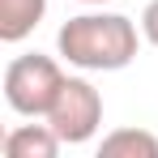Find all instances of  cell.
Listing matches in <instances>:
<instances>
[{
    "instance_id": "obj_1",
    "label": "cell",
    "mask_w": 158,
    "mask_h": 158,
    "mask_svg": "<svg viewBox=\"0 0 158 158\" xmlns=\"http://www.w3.org/2000/svg\"><path fill=\"white\" fill-rule=\"evenodd\" d=\"M141 30L124 13H77L56 34V52L81 73H120L137 60Z\"/></svg>"
},
{
    "instance_id": "obj_2",
    "label": "cell",
    "mask_w": 158,
    "mask_h": 158,
    "mask_svg": "<svg viewBox=\"0 0 158 158\" xmlns=\"http://www.w3.org/2000/svg\"><path fill=\"white\" fill-rule=\"evenodd\" d=\"M64 77L69 73L60 69L56 56H43V52L13 56L4 69V103L26 120H47L52 103L64 90Z\"/></svg>"
},
{
    "instance_id": "obj_3",
    "label": "cell",
    "mask_w": 158,
    "mask_h": 158,
    "mask_svg": "<svg viewBox=\"0 0 158 158\" xmlns=\"http://www.w3.org/2000/svg\"><path fill=\"white\" fill-rule=\"evenodd\" d=\"M47 124L60 132L64 145H85L94 141V132L103 128V94L94 90V81L85 77H64L60 98L47 111Z\"/></svg>"
},
{
    "instance_id": "obj_4",
    "label": "cell",
    "mask_w": 158,
    "mask_h": 158,
    "mask_svg": "<svg viewBox=\"0 0 158 158\" xmlns=\"http://www.w3.org/2000/svg\"><path fill=\"white\" fill-rule=\"evenodd\" d=\"M60 132L52 124H17L4 132V154L9 158H56L60 154Z\"/></svg>"
},
{
    "instance_id": "obj_5",
    "label": "cell",
    "mask_w": 158,
    "mask_h": 158,
    "mask_svg": "<svg viewBox=\"0 0 158 158\" xmlns=\"http://www.w3.org/2000/svg\"><path fill=\"white\" fill-rule=\"evenodd\" d=\"M47 17V0H0V39L22 43Z\"/></svg>"
},
{
    "instance_id": "obj_6",
    "label": "cell",
    "mask_w": 158,
    "mask_h": 158,
    "mask_svg": "<svg viewBox=\"0 0 158 158\" xmlns=\"http://www.w3.org/2000/svg\"><path fill=\"white\" fill-rule=\"evenodd\" d=\"M98 158H158V137L150 128H115L98 141Z\"/></svg>"
},
{
    "instance_id": "obj_7",
    "label": "cell",
    "mask_w": 158,
    "mask_h": 158,
    "mask_svg": "<svg viewBox=\"0 0 158 158\" xmlns=\"http://www.w3.org/2000/svg\"><path fill=\"white\" fill-rule=\"evenodd\" d=\"M141 34H145L150 47H158V0H150V4L141 9Z\"/></svg>"
},
{
    "instance_id": "obj_8",
    "label": "cell",
    "mask_w": 158,
    "mask_h": 158,
    "mask_svg": "<svg viewBox=\"0 0 158 158\" xmlns=\"http://www.w3.org/2000/svg\"><path fill=\"white\" fill-rule=\"evenodd\" d=\"M77 4H107V0H77Z\"/></svg>"
}]
</instances>
